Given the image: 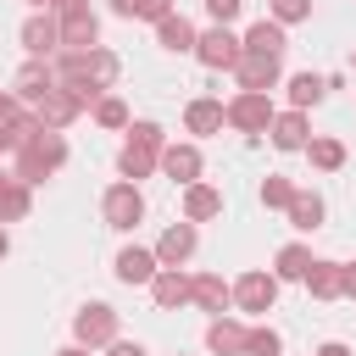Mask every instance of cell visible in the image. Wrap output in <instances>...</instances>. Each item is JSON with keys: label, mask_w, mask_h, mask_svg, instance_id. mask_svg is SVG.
<instances>
[{"label": "cell", "mask_w": 356, "mask_h": 356, "mask_svg": "<svg viewBox=\"0 0 356 356\" xmlns=\"http://www.w3.org/2000/svg\"><path fill=\"white\" fill-rule=\"evenodd\" d=\"M61 161H67V139H61L56 128H39L33 139H22V145H17V178H22V184L50 178Z\"/></svg>", "instance_id": "1"}, {"label": "cell", "mask_w": 356, "mask_h": 356, "mask_svg": "<svg viewBox=\"0 0 356 356\" xmlns=\"http://www.w3.org/2000/svg\"><path fill=\"white\" fill-rule=\"evenodd\" d=\"M222 122H234L239 134H267V122H273V106H267V95H256V89H239V95L222 106Z\"/></svg>", "instance_id": "2"}, {"label": "cell", "mask_w": 356, "mask_h": 356, "mask_svg": "<svg viewBox=\"0 0 356 356\" xmlns=\"http://www.w3.org/2000/svg\"><path fill=\"white\" fill-rule=\"evenodd\" d=\"M100 211H106V222H111V228H139V217H145V195L122 178V184H111V189H106Z\"/></svg>", "instance_id": "3"}, {"label": "cell", "mask_w": 356, "mask_h": 356, "mask_svg": "<svg viewBox=\"0 0 356 356\" xmlns=\"http://www.w3.org/2000/svg\"><path fill=\"white\" fill-rule=\"evenodd\" d=\"M72 334H78V345H111L117 339V312L106 306V300H95V306H83L78 317H72Z\"/></svg>", "instance_id": "4"}, {"label": "cell", "mask_w": 356, "mask_h": 356, "mask_svg": "<svg viewBox=\"0 0 356 356\" xmlns=\"http://www.w3.org/2000/svg\"><path fill=\"white\" fill-rule=\"evenodd\" d=\"M228 72L239 78V89H256V95H267V89L278 83V56H261V50H239V61H234Z\"/></svg>", "instance_id": "5"}, {"label": "cell", "mask_w": 356, "mask_h": 356, "mask_svg": "<svg viewBox=\"0 0 356 356\" xmlns=\"http://www.w3.org/2000/svg\"><path fill=\"white\" fill-rule=\"evenodd\" d=\"M273 300H278V278H273V273H245V278L234 284V306H239L245 317H261Z\"/></svg>", "instance_id": "6"}, {"label": "cell", "mask_w": 356, "mask_h": 356, "mask_svg": "<svg viewBox=\"0 0 356 356\" xmlns=\"http://www.w3.org/2000/svg\"><path fill=\"white\" fill-rule=\"evenodd\" d=\"M239 50H245V39H234L222 22H217L211 33H200V39H195V56H200L211 72H217V67H234V61H239Z\"/></svg>", "instance_id": "7"}, {"label": "cell", "mask_w": 356, "mask_h": 356, "mask_svg": "<svg viewBox=\"0 0 356 356\" xmlns=\"http://www.w3.org/2000/svg\"><path fill=\"white\" fill-rule=\"evenodd\" d=\"M22 44H28V56H56V50H61L56 11H39V17H28V22H22Z\"/></svg>", "instance_id": "8"}, {"label": "cell", "mask_w": 356, "mask_h": 356, "mask_svg": "<svg viewBox=\"0 0 356 356\" xmlns=\"http://www.w3.org/2000/svg\"><path fill=\"white\" fill-rule=\"evenodd\" d=\"M156 161H161V172H167L172 184H195V178H200V150H195V145H161Z\"/></svg>", "instance_id": "9"}, {"label": "cell", "mask_w": 356, "mask_h": 356, "mask_svg": "<svg viewBox=\"0 0 356 356\" xmlns=\"http://www.w3.org/2000/svg\"><path fill=\"white\" fill-rule=\"evenodd\" d=\"M189 256H195V222H172L161 234V245H156V261L161 267H184Z\"/></svg>", "instance_id": "10"}, {"label": "cell", "mask_w": 356, "mask_h": 356, "mask_svg": "<svg viewBox=\"0 0 356 356\" xmlns=\"http://www.w3.org/2000/svg\"><path fill=\"white\" fill-rule=\"evenodd\" d=\"M78 111H83V106H78V100H72V95L56 83V89H44V95H39V111H33V117H39L44 128H67Z\"/></svg>", "instance_id": "11"}, {"label": "cell", "mask_w": 356, "mask_h": 356, "mask_svg": "<svg viewBox=\"0 0 356 356\" xmlns=\"http://www.w3.org/2000/svg\"><path fill=\"white\" fill-rule=\"evenodd\" d=\"M156 267H161L156 250H139V245H122V250H117V278H122V284H150Z\"/></svg>", "instance_id": "12"}, {"label": "cell", "mask_w": 356, "mask_h": 356, "mask_svg": "<svg viewBox=\"0 0 356 356\" xmlns=\"http://www.w3.org/2000/svg\"><path fill=\"white\" fill-rule=\"evenodd\" d=\"M245 328H250V323H239V317H217V323L206 328V350H217V356H245Z\"/></svg>", "instance_id": "13"}, {"label": "cell", "mask_w": 356, "mask_h": 356, "mask_svg": "<svg viewBox=\"0 0 356 356\" xmlns=\"http://www.w3.org/2000/svg\"><path fill=\"white\" fill-rule=\"evenodd\" d=\"M150 295H156V306H161V312H172V306H184V300H189V278H184L178 267H156Z\"/></svg>", "instance_id": "14"}, {"label": "cell", "mask_w": 356, "mask_h": 356, "mask_svg": "<svg viewBox=\"0 0 356 356\" xmlns=\"http://www.w3.org/2000/svg\"><path fill=\"white\" fill-rule=\"evenodd\" d=\"M189 300H195L200 312H222V306L234 300V289H228L217 273H195V278H189Z\"/></svg>", "instance_id": "15"}, {"label": "cell", "mask_w": 356, "mask_h": 356, "mask_svg": "<svg viewBox=\"0 0 356 356\" xmlns=\"http://www.w3.org/2000/svg\"><path fill=\"white\" fill-rule=\"evenodd\" d=\"M44 89H56V67H50V56H33V61L17 72V95H22V100H39Z\"/></svg>", "instance_id": "16"}, {"label": "cell", "mask_w": 356, "mask_h": 356, "mask_svg": "<svg viewBox=\"0 0 356 356\" xmlns=\"http://www.w3.org/2000/svg\"><path fill=\"white\" fill-rule=\"evenodd\" d=\"M222 211V195L211 184H184V222H206Z\"/></svg>", "instance_id": "17"}, {"label": "cell", "mask_w": 356, "mask_h": 356, "mask_svg": "<svg viewBox=\"0 0 356 356\" xmlns=\"http://www.w3.org/2000/svg\"><path fill=\"white\" fill-rule=\"evenodd\" d=\"M156 39H161V50H195V22L189 17H178V11H167L161 22H156Z\"/></svg>", "instance_id": "18"}, {"label": "cell", "mask_w": 356, "mask_h": 356, "mask_svg": "<svg viewBox=\"0 0 356 356\" xmlns=\"http://www.w3.org/2000/svg\"><path fill=\"white\" fill-rule=\"evenodd\" d=\"M267 134H273L278 150H300V145H306V111H284V117H273Z\"/></svg>", "instance_id": "19"}, {"label": "cell", "mask_w": 356, "mask_h": 356, "mask_svg": "<svg viewBox=\"0 0 356 356\" xmlns=\"http://www.w3.org/2000/svg\"><path fill=\"white\" fill-rule=\"evenodd\" d=\"M156 156H161V150H150V145L128 139V145H122V156H117V167H122V178H128V184H139V178L156 167Z\"/></svg>", "instance_id": "20"}, {"label": "cell", "mask_w": 356, "mask_h": 356, "mask_svg": "<svg viewBox=\"0 0 356 356\" xmlns=\"http://www.w3.org/2000/svg\"><path fill=\"white\" fill-rule=\"evenodd\" d=\"M289 222H295V228H306V234H312V228H323V195L295 189V195H289Z\"/></svg>", "instance_id": "21"}, {"label": "cell", "mask_w": 356, "mask_h": 356, "mask_svg": "<svg viewBox=\"0 0 356 356\" xmlns=\"http://www.w3.org/2000/svg\"><path fill=\"white\" fill-rule=\"evenodd\" d=\"M284 44H289L284 39V22H267V17L245 33V50H261V56H284Z\"/></svg>", "instance_id": "22"}, {"label": "cell", "mask_w": 356, "mask_h": 356, "mask_svg": "<svg viewBox=\"0 0 356 356\" xmlns=\"http://www.w3.org/2000/svg\"><path fill=\"white\" fill-rule=\"evenodd\" d=\"M306 289L317 300H339V261H312L306 267Z\"/></svg>", "instance_id": "23"}, {"label": "cell", "mask_w": 356, "mask_h": 356, "mask_svg": "<svg viewBox=\"0 0 356 356\" xmlns=\"http://www.w3.org/2000/svg\"><path fill=\"white\" fill-rule=\"evenodd\" d=\"M184 122H189V134H217L222 128V100H189Z\"/></svg>", "instance_id": "24"}, {"label": "cell", "mask_w": 356, "mask_h": 356, "mask_svg": "<svg viewBox=\"0 0 356 356\" xmlns=\"http://www.w3.org/2000/svg\"><path fill=\"white\" fill-rule=\"evenodd\" d=\"M323 95H328V83H323L317 72H295V78H289V100H295V111H306V106H317Z\"/></svg>", "instance_id": "25"}, {"label": "cell", "mask_w": 356, "mask_h": 356, "mask_svg": "<svg viewBox=\"0 0 356 356\" xmlns=\"http://www.w3.org/2000/svg\"><path fill=\"white\" fill-rule=\"evenodd\" d=\"M300 150H306L312 167H323V172H339V167H345V145H339V139H306Z\"/></svg>", "instance_id": "26"}, {"label": "cell", "mask_w": 356, "mask_h": 356, "mask_svg": "<svg viewBox=\"0 0 356 356\" xmlns=\"http://www.w3.org/2000/svg\"><path fill=\"white\" fill-rule=\"evenodd\" d=\"M306 267H312V250H306V245H284L273 278H306Z\"/></svg>", "instance_id": "27"}, {"label": "cell", "mask_w": 356, "mask_h": 356, "mask_svg": "<svg viewBox=\"0 0 356 356\" xmlns=\"http://www.w3.org/2000/svg\"><path fill=\"white\" fill-rule=\"evenodd\" d=\"M0 217H28V184L22 178H0Z\"/></svg>", "instance_id": "28"}, {"label": "cell", "mask_w": 356, "mask_h": 356, "mask_svg": "<svg viewBox=\"0 0 356 356\" xmlns=\"http://www.w3.org/2000/svg\"><path fill=\"white\" fill-rule=\"evenodd\" d=\"M245 356H278V334L261 328V323H250L245 328Z\"/></svg>", "instance_id": "29"}, {"label": "cell", "mask_w": 356, "mask_h": 356, "mask_svg": "<svg viewBox=\"0 0 356 356\" xmlns=\"http://www.w3.org/2000/svg\"><path fill=\"white\" fill-rule=\"evenodd\" d=\"M95 122H100V128H122V122H128V106L106 95V100H95Z\"/></svg>", "instance_id": "30"}, {"label": "cell", "mask_w": 356, "mask_h": 356, "mask_svg": "<svg viewBox=\"0 0 356 356\" xmlns=\"http://www.w3.org/2000/svg\"><path fill=\"white\" fill-rule=\"evenodd\" d=\"M289 195H295V184H289V178H278V172L261 184V206H289Z\"/></svg>", "instance_id": "31"}, {"label": "cell", "mask_w": 356, "mask_h": 356, "mask_svg": "<svg viewBox=\"0 0 356 356\" xmlns=\"http://www.w3.org/2000/svg\"><path fill=\"white\" fill-rule=\"evenodd\" d=\"M312 0H273V22H306Z\"/></svg>", "instance_id": "32"}, {"label": "cell", "mask_w": 356, "mask_h": 356, "mask_svg": "<svg viewBox=\"0 0 356 356\" xmlns=\"http://www.w3.org/2000/svg\"><path fill=\"white\" fill-rule=\"evenodd\" d=\"M239 6H245V0H206V17H211V22H222V28H228V22H234V17H239Z\"/></svg>", "instance_id": "33"}, {"label": "cell", "mask_w": 356, "mask_h": 356, "mask_svg": "<svg viewBox=\"0 0 356 356\" xmlns=\"http://www.w3.org/2000/svg\"><path fill=\"white\" fill-rule=\"evenodd\" d=\"M134 139L150 145V150H161V128H156V122H134Z\"/></svg>", "instance_id": "34"}, {"label": "cell", "mask_w": 356, "mask_h": 356, "mask_svg": "<svg viewBox=\"0 0 356 356\" xmlns=\"http://www.w3.org/2000/svg\"><path fill=\"white\" fill-rule=\"evenodd\" d=\"M167 11H172V0H145V6H139V17H150V22H161Z\"/></svg>", "instance_id": "35"}, {"label": "cell", "mask_w": 356, "mask_h": 356, "mask_svg": "<svg viewBox=\"0 0 356 356\" xmlns=\"http://www.w3.org/2000/svg\"><path fill=\"white\" fill-rule=\"evenodd\" d=\"M339 295H350V300H356V267H339Z\"/></svg>", "instance_id": "36"}, {"label": "cell", "mask_w": 356, "mask_h": 356, "mask_svg": "<svg viewBox=\"0 0 356 356\" xmlns=\"http://www.w3.org/2000/svg\"><path fill=\"white\" fill-rule=\"evenodd\" d=\"M106 350H111V356H145V345H128V339H111Z\"/></svg>", "instance_id": "37"}, {"label": "cell", "mask_w": 356, "mask_h": 356, "mask_svg": "<svg viewBox=\"0 0 356 356\" xmlns=\"http://www.w3.org/2000/svg\"><path fill=\"white\" fill-rule=\"evenodd\" d=\"M139 6H145V0H111V11H117V17H139Z\"/></svg>", "instance_id": "38"}, {"label": "cell", "mask_w": 356, "mask_h": 356, "mask_svg": "<svg viewBox=\"0 0 356 356\" xmlns=\"http://www.w3.org/2000/svg\"><path fill=\"white\" fill-rule=\"evenodd\" d=\"M317 356H350V345H339V339H328V345H323Z\"/></svg>", "instance_id": "39"}, {"label": "cell", "mask_w": 356, "mask_h": 356, "mask_svg": "<svg viewBox=\"0 0 356 356\" xmlns=\"http://www.w3.org/2000/svg\"><path fill=\"white\" fill-rule=\"evenodd\" d=\"M56 356H89V345H67V350H56Z\"/></svg>", "instance_id": "40"}, {"label": "cell", "mask_w": 356, "mask_h": 356, "mask_svg": "<svg viewBox=\"0 0 356 356\" xmlns=\"http://www.w3.org/2000/svg\"><path fill=\"white\" fill-rule=\"evenodd\" d=\"M6 245H11V239H6V228H0V256H6Z\"/></svg>", "instance_id": "41"}, {"label": "cell", "mask_w": 356, "mask_h": 356, "mask_svg": "<svg viewBox=\"0 0 356 356\" xmlns=\"http://www.w3.org/2000/svg\"><path fill=\"white\" fill-rule=\"evenodd\" d=\"M350 67H356V50H350Z\"/></svg>", "instance_id": "42"}]
</instances>
